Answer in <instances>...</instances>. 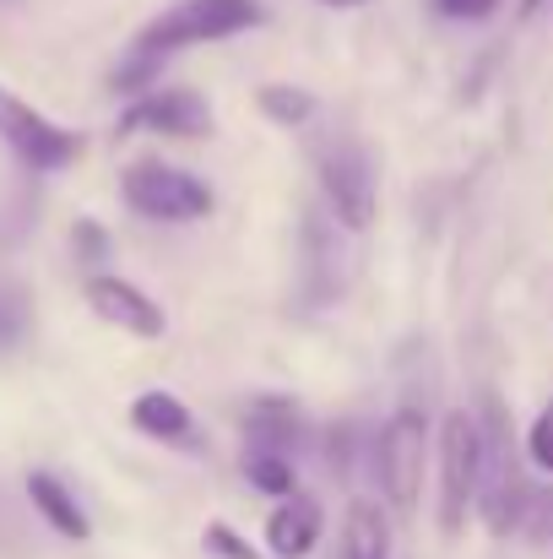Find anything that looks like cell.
Instances as JSON below:
<instances>
[{
	"label": "cell",
	"mask_w": 553,
	"mask_h": 559,
	"mask_svg": "<svg viewBox=\"0 0 553 559\" xmlns=\"http://www.w3.org/2000/svg\"><path fill=\"white\" fill-rule=\"evenodd\" d=\"M87 305H93L98 321H109L131 337H164V305L147 299L125 277H87Z\"/></svg>",
	"instance_id": "9"
},
{
	"label": "cell",
	"mask_w": 553,
	"mask_h": 559,
	"mask_svg": "<svg viewBox=\"0 0 553 559\" xmlns=\"http://www.w3.org/2000/svg\"><path fill=\"white\" fill-rule=\"evenodd\" d=\"M527 456H532L543 473H553V402L538 413V424H532V435H527Z\"/></svg>",
	"instance_id": "18"
},
{
	"label": "cell",
	"mask_w": 553,
	"mask_h": 559,
	"mask_svg": "<svg viewBox=\"0 0 553 559\" xmlns=\"http://www.w3.org/2000/svg\"><path fill=\"white\" fill-rule=\"evenodd\" d=\"M0 142L38 175H55V169H71L82 158V136L55 126L49 115H38L27 98H16L11 87H0Z\"/></svg>",
	"instance_id": "5"
},
{
	"label": "cell",
	"mask_w": 553,
	"mask_h": 559,
	"mask_svg": "<svg viewBox=\"0 0 553 559\" xmlns=\"http://www.w3.org/2000/svg\"><path fill=\"white\" fill-rule=\"evenodd\" d=\"M16 337H22V310H16V305H11V294L0 288V348H11Z\"/></svg>",
	"instance_id": "21"
},
{
	"label": "cell",
	"mask_w": 553,
	"mask_h": 559,
	"mask_svg": "<svg viewBox=\"0 0 553 559\" xmlns=\"http://www.w3.org/2000/svg\"><path fill=\"white\" fill-rule=\"evenodd\" d=\"M527 495H532V484H527V473H521V462H516V451L505 440V424L494 418L483 429V484H478V516H483V527L494 538L521 533Z\"/></svg>",
	"instance_id": "6"
},
{
	"label": "cell",
	"mask_w": 553,
	"mask_h": 559,
	"mask_svg": "<svg viewBox=\"0 0 553 559\" xmlns=\"http://www.w3.org/2000/svg\"><path fill=\"white\" fill-rule=\"evenodd\" d=\"M315 175L326 190V206L337 212L342 228L364 234L374 223V164L353 136H332L321 153H315Z\"/></svg>",
	"instance_id": "7"
},
{
	"label": "cell",
	"mask_w": 553,
	"mask_h": 559,
	"mask_svg": "<svg viewBox=\"0 0 553 559\" xmlns=\"http://www.w3.org/2000/svg\"><path fill=\"white\" fill-rule=\"evenodd\" d=\"M521 538L532 544H553V484L527 495V511H521Z\"/></svg>",
	"instance_id": "17"
},
{
	"label": "cell",
	"mask_w": 553,
	"mask_h": 559,
	"mask_svg": "<svg viewBox=\"0 0 553 559\" xmlns=\"http://www.w3.org/2000/svg\"><path fill=\"white\" fill-rule=\"evenodd\" d=\"M244 478L266 495H288L293 489V456L288 451H266V445H244Z\"/></svg>",
	"instance_id": "16"
},
{
	"label": "cell",
	"mask_w": 553,
	"mask_h": 559,
	"mask_svg": "<svg viewBox=\"0 0 553 559\" xmlns=\"http://www.w3.org/2000/svg\"><path fill=\"white\" fill-rule=\"evenodd\" d=\"M321 527H326V516H321V506L310 500V495H282V506L272 511V522H266V549L277 559H304L315 544H321Z\"/></svg>",
	"instance_id": "10"
},
{
	"label": "cell",
	"mask_w": 553,
	"mask_h": 559,
	"mask_svg": "<svg viewBox=\"0 0 553 559\" xmlns=\"http://www.w3.org/2000/svg\"><path fill=\"white\" fill-rule=\"evenodd\" d=\"M266 22V5L261 0H180L169 5L164 16H153L142 33H136V49L169 60L180 49H195V44H223V38H239L250 27Z\"/></svg>",
	"instance_id": "1"
},
{
	"label": "cell",
	"mask_w": 553,
	"mask_h": 559,
	"mask_svg": "<svg viewBox=\"0 0 553 559\" xmlns=\"http://www.w3.org/2000/svg\"><path fill=\"white\" fill-rule=\"evenodd\" d=\"M76 250H82L87 261H98V255L109 250V245H104V228H98V223H76Z\"/></svg>",
	"instance_id": "22"
},
{
	"label": "cell",
	"mask_w": 553,
	"mask_h": 559,
	"mask_svg": "<svg viewBox=\"0 0 553 559\" xmlns=\"http://www.w3.org/2000/svg\"><path fill=\"white\" fill-rule=\"evenodd\" d=\"M131 424L142 429V435H153V440H190V429H195V418H190V407H184L175 391H142L136 402H131Z\"/></svg>",
	"instance_id": "13"
},
{
	"label": "cell",
	"mask_w": 553,
	"mask_h": 559,
	"mask_svg": "<svg viewBox=\"0 0 553 559\" xmlns=\"http://www.w3.org/2000/svg\"><path fill=\"white\" fill-rule=\"evenodd\" d=\"M483 484V424L456 407L440 418V533H461Z\"/></svg>",
	"instance_id": "2"
},
{
	"label": "cell",
	"mask_w": 553,
	"mask_h": 559,
	"mask_svg": "<svg viewBox=\"0 0 553 559\" xmlns=\"http://www.w3.org/2000/svg\"><path fill=\"white\" fill-rule=\"evenodd\" d=\"M27 500H33V511H38L60 538H71V544H87V538H93L87 511L76 506V495H71L55 473H33V478H27Z\"/></svg>",
	"instance_id": "12"
},
{
	"label": "cell",
	"mask_w": 553,
	"mask_h": 559,
	"mask_svg": "<svg viewBox=\"0 0 553 559\" xmlns=\"http://www.w3.org/2000/svg\"><path fill=\"white\" fill-rule=\"evenodd\" d=\"M212 136V104L195 87H158L120 115V136Z\"/></svg>",
	"instance_id": "8"
},
{
	"label": "cell",
	"mask_w": 553,
	"mask_h": 559,
	"mask_svg": "<svg viewBox=\"0 0 553 559\" xmlns=\"http://www.w3.org/2000/svg\"><path fill=\"white\" fill-rule=\"evenodd\" d=\"M244 440L293 456L299 440H304V407H299L293 396H255V402L244 407Z\"/></svg>",
	"instance_id": "11"
},
{
	"label": "cell",
	"mask_w": 553,
	"mask_h": 559,
	"mask_svg": "<svg viewBox=\"0 0 553 559\" xmlns=\"http://www.w3.org/2000/svg\"><path fill=\"white\" fill-rule=\"evenodd\" d=\"M321 5H337L342 11V5H364V0H321Z\"/></svg>",
	"instance_id": "23"
},
{
	"label": "cell",
	"mask_w": 553,
	"mask_h": 559,
	"mask_svg": "<svg viewBox=\"0 0 553 559\" xmlns=\"http://www.w3.org/2000/svg\"><path fill=\"white\" fill-rule=\"evenodd\" d=\"M494 5H500V0H434V11L450 16V22H483Z\"/></svg>",
	"instance_id": "19"
},
{
	"label": "cell",
	"mask_w": 553,
	"mask_h": 559,
	"mask_svg": "<svg viewBox=\"0 0 553 559\" xmlns=\"http://www.w3.org/2000/svg\"><path fill=\"white\" fill-rule=\"evenodd\" d=\"M423 462H429V418L418 407H396L374 440V478L385 489V506L407 516L423 495Z\"/></svg>",
	"instance_id": "3"
},
{
	"label": "cell",
	"mask_w": 553,
	"mask_h": 559,
	"mask_svg": "<svg viewBox=\"0 0 553 559\" xmlns=\"http://www.w3.org/2000/svg\"><path fill=\"white\" fill-rule=\"evenodd\" d=\"M206 544H217V555L223 559H255V549H250L239 533H228L223 522H212V527H206Z\"/></svg>",
	"instance_id": "20"
},
{
	"label": "cell",
	"mask_w": 553,
	"mask_h": 559,
	"mask_svg": "<svg viewBox=\"0 0 553 559\" xmlns=\"http://www.w3.org/2000/svg\"><path fill=\"white\" fill-rule=\"evenodd\" d=\"M342 559H390V522L380 506L353 500L348 506V533H342Z\"/></svg>",
	"instance_id": "14"
},
{
	"label": "cell",
	"mask_w": 553,
	"mask_h": 559,
	"mask_svg": "<svg viewBox=\"0 0 553 559\" xmlns=\"http://www.w3.org/2000/svg\"><path fill=\"white\" fill-rule=\"evenodd\" d=\"M261 115L272 120V126H282V131H299V126H310L315 115H321V104H315V93L310 87H288V82H272V87H261Z\"/></svg>",
	"instance_id": "15"
},
{
	"label": "cell",
	"mask_w": 553,
	"mask_h": 559,
	"mask_svg": "<svg viewBox=\"0 0 553 559\" xmlns=\"http://www.w3.org/2000/svg\"><path fill=\"white\" fill-rule=\"evenodd\" d=\"M120 195L131 201V212H142L153 223H201L217 206L212 186L175 164H131L120 175Z\"/></svg>",
	"instance_id": "4"
}]
</instances>
